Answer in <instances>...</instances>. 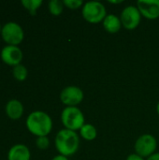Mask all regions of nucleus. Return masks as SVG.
Wrapping results in <instances>:
<instances>
[{"mask_svg": "<svg viewBox=\"0 0 159 160\" xmlns=\"http://www.w3.org/2000/svg\"><path fill=\"white\" fill-rule=\"evenodd\" d=\"M36 144L37 146L38 149L40 150H45L49 147L50 145V141L48 139L47 136H44V137H37V141H36Z\"/></svg>", "mask_w": 159, "mask_h": 160, "instance_id": "nucleus-19", "label": "nucleus"}, {"mask_svg": "<svg viewBox=\"0 0 159 160\" xmlns=\"http://www.w3.org/2000/svg\"><path fill=\"white\" fill-rule=\"evenodd\" d=\"M2 38L8 45L17 46L23 39V30L22 26L15 22H8L5 23L1 30Z\"/></svg>", "mask_w": 159, "mask_h": 160, "instance_id": "nucleus-5", "label": "nucleus"}, {"mask_svg": "<svg viewBox=\"0 0 159 160\" xmlns=\"http://www.w3.org/2000/svg\"><path fill=\"white\" fill-rule=\"evenodd\" d=\"M147 160H159V153H155L151 157H149Z\"/></svg>", "mask_w": 159, "mask_h": 160, "instance_id": "nucleus-22", "label": "nucleus"}, {"mask_svg": "<svg viewBox=\"0 0 159 160\" xmlns=\"http://www.w3.org/2000/svg\"><path fill=\"white\" fill-rule=\"evenodd\" d=\"M82 90L74 85L65 87L60 94V100L67 107H77L83 100Z\"/></svg>", "mask_w": 159, "mask_h": 160, "instance_id": "nucleus-8", "label": "nucleus"}, {"mask_svg": "<svg viewBox=\"0 0 159 160\" xmlns=\"http://www.w3.org/2000/svg\"><path fill=\"white\" fill-rule=\"evenodd\" d=\"M26 127L28 130L37 137H44L52 131V120L47 112L35 111L27 116Z\"/></svg>", "mask_w": 159, "mask_h": 160, "instance_id": "nucleus-2", "label": "nucleus"}, {"mask_svg": "<svg viewBox=\"0 0 159 160\" xmlns=\"http://www.w3.org/2000/svg\"><path fill=\"white\" fill-rule=\"evenodd\" d=\"M30 150L26 145L22 143L13 145L7 153L8 160H30Z\"/></svg>", "mask_w": 159, "mask_h": 160, "instance_id": "nucleus-11", "label": "nucleus"}, {"mask_svg": "<svg viewBox=\"0 0 159 160\" xmlns=\"http://www.w3.org/2000/svg\"><path fill=\"white\" fill-rule=\"evenodd\" d=\"M52 160H68V158L65 156H62V155H58V156H55Z\"/></svg>", "mask_w": 159, "mask_h": 160, "instance_id": "nucleus-21", "label": "nucleus"}, {"mask_svg": "<svg viewBox=\"0 0 159 160\" xmlns=\"http://www.w3.org/2000/svg\"><path fill=\"white\" fill-rule=\"evenodd\" d=\"M61 121L65 128L77 131L84 125L83 112L78 107H66L61 113Z\"/></svg>", "mask_w": 159, "mask_h": 160, "instance_id": "nucleus-3", "label": "nucleus"}, {"mask_svg": "<svg viewBox=\"0 0 159 160\" xmlns=\"http://www.w3.org/2000/svg\"><path fill=\"white\" fill-rule=\"evenodd\" d=\"M80 135L85 141H94L97 136V128L91 124H84L80 129Z\"/></svg>", "mask_w": 159, "mask_h": 160, "instance_id": "nucleus-14", "label": "nucleus"}, {"mask_svg": "<svg viewBox=\"0 0 159 160\" xmlns=\"http://www.w3.org/2000/svg\"><path fill=\"white\" fill-rule=\"evenodd\" d=\"M135 151L136 154L144 158H149L155 154L157 148V139L151 134H143L140 136L135 142Z\"/></svg>", "mask_w": 159, "mask_h": 160, "instance_id": "nucleus-6", "label": "nucleus"}, {"mask_svg": "<svg viewBox=\"0 0 159 160\" xmlns=\"http://www.w3.org/2000/svg\"><path fill=\"white\" fill-rule=\"evenodd\" d=\"M1 59L6 64L14 67L21 64L22 59V52L18 46L7 45L1 50Z\"/></svg>", "mask_w": 159, "mask_h": 160, "instance_id": "nucleus-10", "label": "nucleus"}, {"mask_svg": "<svg viewBox=\"0 0 159 160\" xmlns=\"http://www.w3.org/2000/svg\"><path fill=\"white\" fill-rule=\"evenodd\" d=\"M82 14L86 22L93 24L103 22L108 15L105 6L98 1L86 2L82 7Z\"/></svg>", "mask_w": 159, "mask_h": 160, "instance_id": "nucleus-4", "label": "nucleus"}, {"mask_svg": "<svg viewBox=\"0 0 159 160\" xmlns=\"http://www.w3.org/2000/svg\"><path fill=\"white\" fill-rule=\"evenodd\" d=\"M63 3L67 8L70 9H78L82 7V5H84L82 0H64Z\"/></svg>", "mask_w": 159, "mask_h": 160, "instance_id": "nucleus-18", "label": "nucleus"}, {"mask_svg": "<svg viewBox=\"0 0 159 160\" xmlns=\"http://www.w3.org/2000/svg\"><path fill=\"white\" fill-rule=\"evenodd\" d=\"M27 68L22 64L14 66L12 68V74L18 81H24L27 77Z\"/></svg>", "mask_w": 159, "mask_h": 160, "instance_id": "nucleus-15", "label": "nucleus"}, {"mask_svg": "<svg viewBox=\"0 0 159 160\" xmlns=\"http://www.w3.org/2000/svg\"><path fill=\"white\" fill-rule=\"evenodd\" d=\"M137 8L142 16L148 20H156L159 17V0H139Z\"/></svg>", "mask_w": 159, "mask_h": 160, "instance_id": "nucleus-9", "label": "nucleus"}, {"mask_svg": "<svg viewBox=\"0 0 159 160\" xmlns=\"http://www.w3.org/2000/svg\"><path fill=\"white\" fill-rule=\"evenodd\" d=\"M109 3H111V4H121V3H123V1L122 0H118V1H112V0H110L109 1Z\"/></svg>", "mask_w": 159, "mask_h": 160, "instance_id": "nucleus-23", "label": "nucleus"}, {"mask_svg": "<svg viewBox=\"0 0 159 160\" xmlns=\"http://www.w3.org/2000/svg\"><path fill=\"white\" fill-rule=\"evenodd\" d=\"M54 143L59 155L67 158L78 151L80 146V138L75 131L64 128L59 130L56 134Z\"/></svg>", "mask_w": 159, "mask_h": 160, "instance_id": "nucleus-1", "label": "nucleus"}, {"mask_svg": "<svg viewBox=\"0 0 159 160\" xmlns=\"http://www.w3.org/2000/svg\"><path fill=\"white\" fill-rule=\"evenodd\" d=\"M22 4L32 15H35L42 4V0H22Z\"/></svg>", "mask_w": 159, "mask_h": 160, "instance_id": "nucleus-17", "label": "nucleus"}, {"mask_svg": "<svg viewBox=\"0 0 159 160\" xmlns=\"http://www.w3.org/2000/svg\"><path fill=\"white\" fill-rule=\"evenodd\" d=\"M102 23L104 29L111 34L118 33L121 30V27L123 26L121 19L114 14H108L102 22Z\"/></svg>", "mask_w": 159, "mask_h": 160, "instance_id": "nucleus-12", "label": "nucleus"}, {"mask_svg": "<svg viewBox=\"0 0 159 160\" xmlns=\"http://www.w3.org/2000/svg\"><path fill=\"white\" fill-rule=\"evenodd\" d=\"M6 112L9 118L19 119L23 113V106L18 99H10L6 105Z\"/></svg>", "mask_w": 159, "mask_h": 160, "instance_id": "nucleus-13", "label": "nucleus"}, {"mask_svg": "<svg viewBox=\"0 0 159 160\" xmlns=\"http://www.w3.org/2000/svg\"><path fill=\"white\" fill-rule=\"evenodd\" d=\"M64 3L60 0H51L49 2V10L54 16H59L64 9Z\"/></svg>", "mask_w": 159, "mask_h": 160, "instance_id": "nucleus-16", "label": "nucleus"}, {"mask_svg": "<svg viewBox=\"0 0 159 160\" xmlns=\"http://www.w3.org/2000/svg\"><path fill=\"white\" fill-rule=\"evenodd\" d=\"M157 113H158L159 115V102L157 103Z\"/></svg>", "mask_w": 159, "mask_h": 160, "instance_id": "nucleus-24", "label": "nucleus"}, {"mask_svg": "<svg viewBox=\"0 0 159 160\" xmlns=\"http://www.w3.org/2000/svg\"><path fill=\"white\" fill-rule=\"evenodd\" d=\"M127 160H144V158L141 156H139L138 154H131L129 155L127 158Z\"/></svg>", "mask_w": 159, "mask_h": 160, "instance_id": "nucleus-20", "label": "nucleus"}, {"mask_svg": "<svg viewBox=\"0 0 159 160\" xmlns=\"http://www.w3.org/2000/svg\"><path fill=\"white\" fill-rule=\"evenodd\" d=\"M1 30H2V27H1V25H0V33H1Z\"/></svg>", "mask_w": 159, "mask_h": 160, "instance_id": "nucleus-25", "label": "nucleus"}, {"mask_svg": "<svg viewBox=\"0 0 159 160\" xmlns=\"http://www.w3.org/2000/svg\"><path fill=\"white\" fill-rule=\"evenodd\" d=\"M121 22L122 25L127 30H134L141 22L142 14L136 6L130 5L126 7L121 12Z\"/></svg>", "mask_w": 159, "mask_h": 160, "instance_id": "nucleus-7", "label": "nucleus"}]
</instances>
